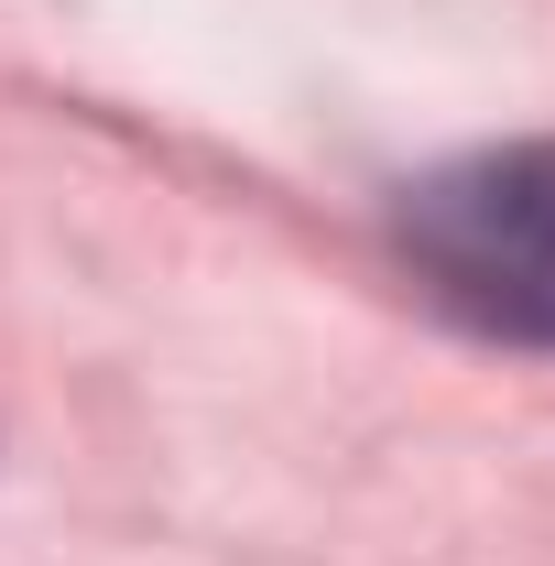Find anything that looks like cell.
Masks as SVG:
<instances>
[{
  "label": "cell",
  "instance_id": "1",
  "mask_svg": "<svg viewBox=\"0 0 555 566\" xmlns=\"http://www.w3.org/2000/svg\"><path fill=\"white\" fill-rule=\"evenodd\" d=\"M404 273L501 349H555V142H501L404 186Z\"/></svg>",
  "mask_w": 555,
  "mask_h": 566
}]
</instances>
